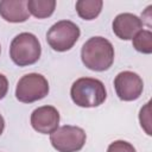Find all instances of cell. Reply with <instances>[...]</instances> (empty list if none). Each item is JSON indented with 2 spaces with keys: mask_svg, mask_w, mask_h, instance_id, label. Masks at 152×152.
<instances>
[{
  "mask_svg": "<svg viewBox=\"0 0 152 152\" xmlns=\"http://www.w3.org/2000/svg\"><path fill=\"white\" fill-rule=\"evenodd\" d=\"M81 59L90 70H108L114 62V48L112 43L103 37H91L82 46Z\"/></svg>",
  "mask_w": 152,
  "mask_h": 152,
  "instance_id": "6da1fadb",
  "label": "cell"
},
{
  "mask_svg": "<svg viewBox=\"0 0 152 152\" xmlns=\"http://www.w3.org/2000/svg\"><path fill=\"white\" fill-rule=\"evenodd\" d=\"M70 95L78 107L91 108L102 104L107 97L104 84L91 77H81L76 80L70 89Z\"/></svg>",
  "mask_w": 152,
  "mask_h": 152,
  "instance_id": "7a4b0ae2",
  "label": "cell"
},
{
  "mask_svg": "<svg viewBox=\"0 0 152 152\" xmlns=\"http://www.w3.org/2000/svg\"><path fill=\"white\" fill-rule=\"evenodd\" d=\"M40 53L42 48L39 40L30 32H23L15 36L10 46V57L19 66L34 64L39 59Z\"/></svg>",
  "mask_w": 152,
  "mask_h": 152,
  "instance_id": "3957f363",
  "label": "cell"
},
{
  "mask_svg": "<svg viewBox=\"0 0 152 152\" xmlns=\"http://www.w3.org/2000/svg\"><path fill=\"white\" fill-rule=\"evenodd\" d=\"M81 31L78 26L70 20H61L53 24L48 33V44L58 52H64L70 50L78 40Z\"/></svg>",
  "mask_w": 152,
  "mask_h": 152,
  "instance_id": "277c9868",
  "label": "cell"
},
{
  "mask_svg": "<svg viewBox=\"0 0 152 152\" xmlns=\"http://www.w3.org/2000/svg\"><path fill=\"white\" fill-rule=\"evenodd\" d=\"M49 93L48 80L36 72L24 75L17 83L15 97L23 103H32L44 99Z\"/></svg>",
  "mask_w": 152,
  "mask_h": 152,
  "instance_id": "5b68a950",
  "label": "cell"
},
{
  "mask_svg": "<svg viewBox=\"0 0 152 152\" xmlns=\"http://www.w3.org/2000/svg\"><path fill=\"white\" fill-rule=\"evenodd\" d=\"M86 132L77 126L64 125L50 134V141L58 152H77L86 144Z\"/></svg>",
  "mask_w": 152,
  "mask_h": 152,
  "instance_id": "8992f818",
  "label": "cell"
},
{
  "mask_svg": "<svg viewBox=\"0 0 152 152\" xmlns=\"http://www.w3.org/2000/svg\"><path fill=\"white\" fill-rule=\"evenodd\" d=\"M114 88L120 100L134 101L140 97L144 89V82L141 77L133 71H122L115 76Z\"/></svg>",
  "mask_w": 152,
  "mask_h": 152,
  "instance_id": "52a82bcc",
  "label": "cell"
},
{
  "mask_svg": "<svg viewBox=\"0 0 152 152\" xmlns=\"http://www.w3.org/2000/svg\"><path fill=\"white\" fill-rule=\"evenodd\" d=\"M31 125L34 131L42 134H51L59 125V113L52 106H42L31 114Z\"/></svg>",
  "mask_w": 152,
  "mask_h": 152,
  "instance_id": "ba28073f",
  "label": "cell"
},
{
  "mask_svg": "<svg viewBox=\"0 0 152 152\" xmlns=\"http://www.w3.org/2000/svg\"><path fill=\"white\" fill-rule=\"evenodd\" d=\"M142 20L132 13H121L113 20V32L124 40L133 39V37L142 30Z\"/></svg>",
  "mask_w": 152,
  "mask_h": 152,
  "instance_id": "9c48e42d",
  "label": "cell"
},
{
  "mask_svg": "<svg viewBox=\"0 0 152 152\" xmlns=\"http://www.w3.org/2000/svg\"><path fill=\"white\" fill-rule=\"evenodd\" d=\"M0 15L10 23H23L30 17L26 0H2L0 1Z\"/></svg>",
  "mask_w": 152,
  "mask_h": 152,
  "instance_id": "30bf717a",
  "label": "cell"
},
{
  "mask_svg": "<svg viewBox=\"0 0 152 152\" xmlns=\"http://www.w3.org/2000/svg\"><path fill=\"white\" fill-rule=\"evenodd\" d=\"M103 6L102 0H78L76 2V12L84 20L95 19Z\"/></svg>",
  "mask_w": 152,
  "mask_h": 152,
  "instance_id": "8fae6325",
  "label": "cell"
},
{
  "mask_svg": "<svg viewBox=\"0 0 152 152\" xmlns=\"http://www.w3.org/2000/svg\"><path fill=\"white\" fill-rule=\"evenodd\" d=\"M55 7H56L55 0H28L27 1L28 12L38 19L50 17L53 13Z\"/></svg>",
  "mask_w": 152,
  "mask_h": 152,
  "instance_id": "7c38bea8",
  "label": "cell"
},
{
  "mask_svg": "<svg viewBox=\"0 0 152 152\" xmlns=\"http://www.w3.org/2000/svg\"><path fill=\"white\" fill-rule=\"evenodd\" d=\"M133 48L141 53L152 52V32L150 30H141L133 37Z\"/></svg>",
  "mask_w": 152,
  "mask_h": 152,
  "instance_id": "4fadbf2b",
  "label": "cell"
},
{
  "mask_svg": "<svg viewBox=\"0 0 152 152\" xmlns=\"http://www.w3.org/2000/svg\"><path fill=\"white\" fill-rule=\"evenodd\" d=\"M150 102H147L141 109H140V114H139V120H140V125L141 127L145 129V132L151 135V119H150Z\"/></svg>",
  "mask_w": 152,
  "mask_h": 152,
  "instance_id": "5bb4252c",
  "label": "cell"
},
{
  "mask_svg": "<svg viewBox=\"0 0 152 152\" xmlns=\"http://www.w3.org/2000/svg\"><path fill=\"white\" fill-rule=\"evenodd\" d=\"M107 152H135V148L125 140H116L108 146Z\"/></svg>",
  "mask_w": 152,
  "mask_h": 152,
  "instance_id": "9a60e30c",
  "label": "cell"
},
{
  "mask_svg": "<svg viewBox=\"0 0 152 152\" xmlns=\"http://www.w3.org/2000/svg\"><path fill=\"white\" fill-rule=\"evenodd\" d=\"M7 90H8V81L6 76L0 74V100L5 97V95L7 94Z\"/></svg>",
  "mask_w": 152,
  "mask_h": 152,
  "instance_id": "2e32d148",
  "label": "cell"
},
{
  "mask_svg": "<svg viewBox=\"0 0 152 152\" xmlns=\"http://www.w3.org/2000/svg\"><path fill=\"white\" fill-rule=\"evenodd\" d=\"M4 128H5V120H4L2 115L0 114V135H1L2 132H4Z\"/></svg>",
  "mask_w": 152,
  "mask_h": 152,
  "instance_id": "e0dca14e",
  "label": "cell"
},
{
  "mask_svg": "<svg viewBox=\"0 0 152 152\" xmlns=\"http://www.w3.org/2000/svg\"><path fill=\"white\" fill-rule=\"evenodd\" d=\"M0 52H1V48H0Z\"/></svg>",
  "mask_w": 152,
  "mask_h": 152,
  "instance_id": "ac0fdd59",
  "label": "cell"
}]
</instances>
